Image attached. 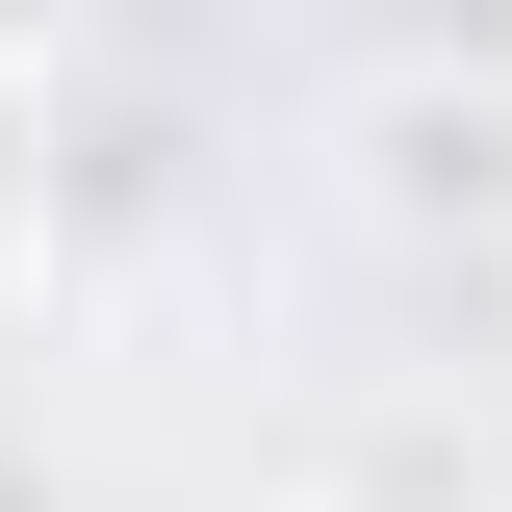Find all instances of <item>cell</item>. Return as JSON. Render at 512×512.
I'll return each mask as SVG.
<instances>
[{
    "instance_id": "3",
    "label": "cell",
    "mask_w": 512,
    "mask_h": 512,
    "mask_svg": "<svg viewBox=\"0 0 512 512\" xmlns=\"http://www.w3.org/2000/svg\"><path fill=\"white\" fill-rule=\"evenodd\" d=\"M52 52H77V0H0V77H52Z\"/></svg>"
},
{
    "instance_id": "4",
    "label": "cell",
    "mask_w": 512,
    "mask_h": 512,
    "mask_svg": "<svg viewBox=\"0 0 512 512\" xmlns=\"http://www.w3.org/2000/svg\"><path fill=\"white\" fill-rule=\"evenodd\" d=\"M0 512H26V461H0Z\"/></svg>"
},
{
    "instance_id": "1",
    "label": "cell",
    "mask_w": 512,
    "mask_h": 512,
    "mask_svg": "<svg viewBox=\"0 0 512 512\" xmlns=\"http://www.w3.org/2000/svg\"><path fill=\"white\" fill-rule=\"evenodd\" d=\"M359 205L384 231H512V52H384L359 77Z\"/></svg>"
},
{
    "instance_id": "2",
    "label": "cell",
    "mask_w": 512,
    "mask_h": 512,
    "mask_svg": "<svg viewBox=\"0 0 512 512\" xmlns=\"http://www.w3.org/2000/svg\"><path fill=\"white\" fill-rule=\"evenodd\" d=\"M52 282V128H26V77H0V308Z\"/></svg>"
}]
</instances>
